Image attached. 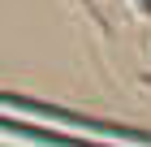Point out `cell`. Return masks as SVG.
<instances>
[{"label":"cell","instance_id":"cell-1","mask_svg":"<svg viewBox=\"0 0 151 147\" xmlns=\"http://www.w3.org/2000/svg\"><path fill=\"white\" fill-rule=\"evenodd\" d=\"M0 108H26V113L47 117V121H60V125H82L86 134H99V138H121V143L151 147V130H138V125H116V121H95V117H86V113H73V108H60V104H43V100H30V95L0 91Z\"/></svg>","mask_w":151,"mask_h":147},{"label":"cell","instance_id":"cell-2","mask_svg":"<svg viewBox=\"0 0 151 147\" xmlns=\"http://www.w3.org/2000/svg\"><path fill=\"white\" fill-rule=\"evenodd\" d=\"M0 134L26 138L35 147H108V143H91V138H78V134H60V130H39V125H26L17 117H0Z\"/></svg>","mask_w":151,"mask_h":147},{"label":"cell","instance_id":"cell-3","mask_svg":"<svg viewBox=\"0 0 151 147\" xmlns=\"http://www.w3.org/2000/svg\"><path fill=\"white\" fill-rule=\"evenodd\" d=\"M134 4H138V9H142V13H147V9H151V0H134Z\"/></svg>","mask_w":151,"mask_h":147}]
</instances>
